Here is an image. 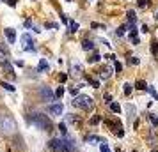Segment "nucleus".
I'll return each mask as SVG.
<instances>
[{
    "label": "nucleus",
    "instance_id": "1",
    "mask_svg": "<svg viewBox=\"0 0 158 152\" xmlns=\"http://www.w3.org/2000/svg\"><path fill=\"white\" fill-rule=\"evenodd\" d=\"M0 129L4 131L5 135H11L16 131V122H14V119L11 115H7V113H0Z\"/></svg>",
    "mask_w": 158,
    "mask_h": 152
},
{
    "label": "nucleus",
    "instance_id": "2",
    "mask_svg": "<svg viewBox=\"0 0 158 152\" xmlns=\"http://www.w3.org/2000/svg\"><path fill=\"white\" fill-rule=\"evenodd\" d=\"M30 122H32L34 126H37L39 129L43 131H52V122L50 119L43 113H32V117H30Z\"/></svg>",
    "mask_w": 158,
    "mask_h": 152
},
{
    "label": "nucleus",
    "instance_id": "3",
    "mask_svg": "<svg viewBox=\"0 0 158 152\" xmlns=\"http://www.w3.org/2000/svg\"><path fill=\"white\" fill-rule=\"evenodd\" d=\"M71 104L75 108H80V110H89V108L94 106V101L89 96H75L71 101Z\"/></svg>",
    "mask_w": 158,
    "mask_h": 152
},
{
    "label": "nucleus",
    "instance_id": "4",
    "mask_svg": "<svg viewBox=\"0 0 158 152\" xmlns=\"http://www.w3.org/2000/svg\"><path fill=\"white\" fill-rule=\"evenodd\" d=\"M48 147L54 150V152H71V149L68 147V143H66V140L64 138H59V140H50L48 141Z\"/></svg>",
    "mask_w": 158,
    "mask_h": 152
},
{
    "label": "nucleus",
    "instance_id": "5",
    "mask_svg": "<svg viewBox=\"0 0 158 152\" xmlns=\"http://www.w3.org/2000/svg\"><path fill=\"white\" fill-rule=\"evenodd\" d=\"M22 43H23V50H25V52H34V50H36L30 34H23V35H22Z\"/></svg>",
    "mask_w": 158,
    "mask_h": 152
},
{
    "label": "nucleus",
    "instance_id": "6",
    "mask_svg": "<svg viewBox=\"0 0 158 152\" xmlns=\"http://www.w3.org/2000/svg\"><path fill=\"white\" fill-rule=\"evenodd\" d=\"M39 94H41V97H43L45 101H54V97H55V94L52 92V90H50L48 87H41Z\"/></svg>",
    "mask_w": 158,
    "mask_h": 152
},
{
    "label": "nucleus",
    "instance_id": "7",
    "mask_svg": "<svg viewBox=\"0 0 158 152\" xmlns=\"http://www.w3.org/2000/svg\"><path fill=\"white\" fill-rule=\"evenodd\" d=\"M48 111H50L52 115H62V111H64V106H62V103L50 104V106H48Z\"/></svg>",
    "mask_w": 158,
    "mask_h": 152
},
{
    "label": "nucleus",
    "instance_id": "8",
    "mask_svg": "<svg viewBox=\"0 0 158 152\" xmlns=\"http://www.w3.org/2000/svg\"><path fill=\"white\" fill-rule=\"evenodd\" d=\"M4 34H5V37H7V41L11 43V44H13V43L16 41V32H14L13 28H5V30H4Z\"/></svg>",
    "mask_w": 158,
    "mask_h": 152
},
{
    "label": "nucleus",
    "instance_id": "9",
    "mask_svg": "<svg viewBox=\"0 0 158 152\" xmlns=\"http://www.w3.org/2000/svg\"><path fill=\"white\" fill-rule=\"evenodd\" d=\"M71 74L80 76V74H82V64H78V62H73V64H71Z\"/></svg>",
    "mask_w": 158,
    "mask_h": 152
},
{
    "label": "nucleus",
    "instance_id": "10",
    "mask_svg": "<svg viewBox=\"0 0 158 152\" xmlns=\"http://www.w3.org/2000/svg\"><path fill=\"white\" fill-rule=\"evenodd\" d=\"M48 62H46V58H41L39 60V66H37V71H39V73H45V71H48Z\"/></svg>",
    "mask_w": 158,
    "mask_h": 152
},
{
    "label": "nucleus",
    "instance_id": "11",
    "mask_svg": "<svg viewBox=\"0 0 158 152\" xmlns=\"http://www.w3.org/2000/svg\"><path fill=\"white\" fill-rule=\"evenodd\" d=\"M110 74H112V69H110V67H103V69L100 71V76H101L103 80H107V78H110Z\"/></svg>",
    "mask_w": 158,
    "mask_h": 152
},
{
    "label": "nucleus",
    "instance_id": "12",
    "mask_svg": "<svg viewBox=\"0 0 158 152\" xmlns=\"http://www.w3.org/2000/svg\"><path fill=\"white\" fill-rule=\"evenodd\" d=\"M82 48L85 50V52H91V50H94V44H92V41H89V39H85V41L82 43Z\"/></svg>",
    "mask_w": 158,
    "mask_h": 152
},
{
    "label": "nucleus",
    "instance_id": "13",
    "mask_svg": "<svg viewBox=\"0 0 158 152\" xmlns=\"http://www.w3.org/2000/svg\"><path fill=\"white\" fill-rule=\"evenodd\" d=\"M126 16H128V21L133 25V23H135V19H137V14H135V11H128V13H126Z\"/></svg>",
    "mask_w": 158,
    "mask_h": 152
},
{
    "label": "nucleus",
    "instance_id": "14",
    "mask_svg": "<svg viewBox=\"0 0 158 152\" xmlns=\"http://www.w3.org/2000/svg\"><path fill=\"white\" fill-rule=\"evenodd\" d=\"M2 67L5 69V73H9V74H13V66L9 64V60H5V62L2 64Z\"/></svg>",
    "mask_w": 158,
    "mask_h": 152
},
{
    "label": "nucleus",
    "instance_id": "15",
    "mask_svg": "<svg viewBox=\"0 0 158 152\" xmlns=\"http://www.w3.org/2000/svg\"><path fill=\"white\" fill-rule=\"evenodd\" d=\"M100 58H101V57H100V53H92V57H91V58H87V62H89V64H94V62H98Z\"/></svg>",
    "mask_w": 158,
    "mask_h": 152
},
{
    "label": "nucleus",
    "instance_id": "16",
    "mask_svg": "<svg viewBox=\"0 0 158 152\" xmlns=\"http://www.w3.org/2000/svg\"><path fill=\"white\" fill-rule=\"evenodd\" d=\"M135 87L139 88V90H146L147 88V85H146V82H142V80H139V82L135 83Z\"/></svg>",
    "mask_w": 158,
    "mask_h": 152
},
{
    "label": "nucleus",
    "instance_id": "17",
    "mask_svg": "<svg viewBox=\"0 0 158 152\" xmlns=\"http://www.w3.org/2000/svg\"><path fill=\"white\" fill-rule=\"evenodd\" d=\"M110 110L114 111V113H119V111H121V106H119L117 103H110Z\"/></svg>",
    "mask_w": 158,
    "mask_h": 152
},
{
    "label": "nucleus",
    "instance_id": "18",
    "mask_svg": "<svg viewBox=\"0 0 158 152\" xmlns=\"http://www.w3.org/2000/svg\"><path fill=\"white\" fill-rule=\"evenodd\" d=\"M132 88H133V87H132V83H124V88H123V90H124V96H130Z\"/></svg>",
    "mask_w": 158,
    "mask_h": 152
},
{
    "label": "nucleus",
    "instance_id": "19",
    "mask_svg": "<svg viewBox=\"0 0 158 152\" xmlns=\"http://www.w3.org/2000/svg\"><path fill=\"white\" fill-rule=\"evenodd\" d=\"M78 30V23L77 21H69V32H77Z\"/></svg>",
    "mask_w": 158,
    "mask_h": 152
},
{
    "label": "nucleus",
    "instance_id": "20",
    "mask_svg": "<svg viewBox=\"0 0 158 152\" xmlns=\"http://www.w3.org/2000/svg\"><path fill=\"white\" fill-rule=\"evenodd\" d=\"M0 53H4V55H7V53H9V48H7L2 41H0Z\"/></svg>",
    "mask_w": 158,
    "mask_h": 152
},
{
    "label": "nucleus",
    "instance_id": "21",
    "mask_svg": "<svg viewBox=\"0 0 158 152\" xmlns=\"http://www.w3.org/2000/svg\"><path fill=\"white\" fill-rule=\"evenodd\" d=\"M124 32H126V25L119 27V28H117V32H115V35H119V37H121V35H124Z\"/></svg>",
    "mask_w": 158,
    "mask_h": 152
},
{
    "label": "nucleus",
    "instance_id": "22",
    "mask_svg": "<svg viewBox=\"0 0 158 152\" xmlns=\"http://www.w3.org/2000/svg\"><path fill=\"white\" fill-rule=\"evenodd\" d=\"M151 53L153 55H158V43H153L151 44Z\"/></svg>",
    "mask_w": 158,
    "mask_h": 152
},
{
    "label": "nucleus",
    "instance_id": "23",
    "mask_svg": "<svg viewBox=\"0 0 158 152\" xmlns=\"http://www.w3.org/2000/svg\"><path fill=\"white\" fill-rule=\"evenodd\" d=\"M149 120H151V124H153V126H158V117H156V115L151 113V115H149Z\"/></svg>",
    "mask_w": 158,
    "mask_h": 152
},
{
    "label": "nucleus",
    "instance_id": "24",
    "mask_svg": "<svg viewBox=\"0 0 158 152\" xmlns=\"http://www.w3.org/2000/svg\"><path fill=\"white\" fill-rule=\"evenodd\" d=\"M2 87H4L5 90H9V92H14V87H13L11 83H2Z\"/></svg>",
    "mask_w": 158,
    "mask_h": 152
},
{
    "label": "nucleus",
    "instance_id": "25",
    "mask_svg": "<svg viewBox=\"0 0 158 152\" xmlns=\"http://www.w3.org/2000/svg\"><path fill=\"white\" fill-rule=\"evenodd\" d=\"M87 80H89V83H91V85H92L94 88H98V87H100V83H98V80H92V78H87Z\"/></svg>",
    "mask_w": 158,
    "mask_h": 152
},
{
    "label": "nucleus",
    "instance_id": "26",
    "mask_svg": "<svg viewBox=\"0 0 158 152\" xmlns=\"http://www.w3.org/2000/svg\"><path fill=\"white\" fill-rule=\"evenodd\" d=\"M128 64L137 66V64H139V58H137V57H130V58H128Z\"/></svg>",
    "mask_w": 158,
    "mask_h": 152
},
{
    "label": "nucleus",
    "instance_id": "27",
    "mask_svg": "<svg viewBox=\"0 0 158 152\" xmlns=\"http://www.w3.org/2000/svg\"><path fill=\"white\" fill-rule=\"evenodd\" d=\"M55 96H57V97H62V96H64V88H62V87H59V88L55 90Z\"/></svg>",
    "mask_w": 158,
    "mask_h": 152
},
{
    "label": "nucleus",
    "instance_id": "28",
    "mask_svg": "<svg viewBox=\"0 0 158 152\" xmlns=\"http://www.w3.org/2000/svg\"><path fill=\"white\" fill-rule=\"evenodd\" d=\"M100 150H101V152H110V149H108V145H107V143H105V141H103V143H101V147H100Z\"/></svg>",
    "mask_w": 158,
    "mask_h": 152
},
{
    "label": "nucleus",
    "instance_id": "29",
    "mask_svg": "<svg viewBox=\"0 0 158 152\" xmlns=\"http://www.w3.org/2000/svg\"><path fill=\"white\" fill-rule=\"evenodd\" d=\"M130 37H137V28H135V25H132V30H130Z\"/></svg>",
    "mask_w": 158,
    "mask_h": 152
},
{
    "label": "nucleus",
    "instance_id": "30",
    "mask_svg": "<svg viewBox=\"0 0 158 152\" xmlns=\"http://www.w3.org/2000/svg\"><path fill=\"white\" fill-rule=\"evenodd\" d=\"M147 5H149V2H147V0H139V7H147Z\"/></svg>",
    "mask_w": 158,
    "mask_h": 152
},
{
    "label": "nucleus",
    "instance_id": "31",
    "mask_svg": "<svg viewBox=\"0 0 158 152\" xmlns=\"http://www.w3.org/2000/svg\"><path fill=\"white\" fill-rule=\"evenodd\" d=\"M69 92L73 94V97H75V96L78 94V87H71V88H69Z\"/></svg>",
    "mask_w": 158,
    "mask_h": 152
},
{
    "label": "nucleus",
    "instance_id": "32",
    "mask_svg": "<svg viewBox=\"0 0 158 152\" xmlns=\"http://www.w3.org/2000/svg\"><path fill=\"white\" fill-rule=\"evenodd\" d=\"M147 90H149V92H151V94H153V97H155V99H156V97H158V94H156V90H155V88H153V87H147Z\"/></svg>",
    "mask_w": 158,
    "mask_h": 152
},
{
    "label": "nucleus",
    "instance_id": "33",
    "mask_svg": "<svg viewBox=\"0 0 158 152\" xmlns=\"http://www.w3.org/2000/svg\"><path fill=\"white\" fill-rule=\"evenodd\" d=\"M87 140H89V141H101V138H100V136H89Z\"/></svg>",
    "mask_w": 158,
    "mask_h": 152
},
{
    "label": "nucleus",
    "instance_id": "34",
    "mask_svg": "<svg viewBox=\"0 0 158 152\" xmlns=\"http://www.w3.org/2000/svg\"><path fill=\"white\" fill-rule=\"evenodd\" d=\"M114 67H115V71H117V73H119V71L123 69V66H121L119 62H114Z\"/></svg>",
    "mask_w": 158,
    "mask_h": 152
},
{
    "label": "nucleus",
    "instance_id": "35",
    "mask_svg": "<svg viewBox=\"0 0 158 152\" xmlns=\"http://www.w3.org/2000/svg\"><path fill=\"white\" fill-rule=\"evenodd\" d=\"M5 57H7V55H4V53H0V66H2V64L5 62V60H7Z\"/></svg>",
    "mask_w": 158,
    "mask_h": 152
},
{
    "label": "nucleus",
    "instance_id": "36",
    "mask_svg": "<svg viewBox=\"0 0 158 152\" xmlns=\"http://www.w3.org/2000/svg\"><path fill=\"white\" fill-rule=\"evenodd\" d=\"M100 122V117H92L91 119V124H98Z\"/></svg>",
    "mask_w": 158,
    "mask_h": 152
},
{
    "label": "nucleus",
    "instance_id": "37",
    "mask_svg": "<svg viewBox=\"0 0 158 152\" xmlns=\"http://www.w3.org/2000/svg\"><path fill=\"white\" fill-rule=\"evenodd\" d=\"M16 2H18V0H7V4L11 5V7H14V5H16Z\"/></svg>",
    "mask_w": 158,
    "mask_h": 152
},
{
    "label": "nucleus",
    "instance_id": "38",
    "mask_svg": "<svg viewBox=\"0 0 158 152\" xmlns=\"http://www.w3.org/2000/svg\"><path fill=\"white\" fill-rule=\"evenodd\" d=\"M59 80H60V82H66L68 76H66V74H59Z\"/></svg>",
    "mask_w": 158,
    "mask_h": 152
},
{
    "label": "nucleus",
    "instance_id": "39",
    "mask_svg": "<svg viewBox=\"0 0 158 152\" xmlns=\"http://www.w3.org/2000/svg\"><path fill=\"white\" fill-rule=\"evenodd\" d=\"M140 32H144V34H147L149 30H147V25H142V28H140Z\"/></svg>",
    "mask_w": 158,
    "mask_h": 152
},
{
    "label": "nucleus",
    "instance_id": "40",
    "mask_svg": "<svg viewBox=\"0 0 158 152\" xmlns=\"http://www.w3.org/2000/svg\"><path fill=\"white\" fill-rule=\"evenodd\" d=\"M155 18H156V19H158V11H156V14H155Z\"/></svg>",
    "mask_w": 158,
    "mask_h": 152
},
{
    "label": "nucleus",
    "instance_id": "41",
    "mask_svg": "<svg viewBox=\"0 0 158 152\" xmlns=\"http://www.w3.org/2000/svg\"><path fill=\"white\" fill-rule=\"evenodd\" d=\"M151 152H158V150H151Z\"/></svg>",
    "mask_w": 158,
    "mask_h": 152
},
{
    "label": "nucleus",
    "instance_id": "42",
    "mask_svg": "<svg viewBox=\"0 0 158 152\" xmlns=\"http://www.w3.org/2000/svg\"><path fill=\"white\" fill-rule=\"evenodd\" d=\"M0 2H4V0H0Z\"/></svg>",
    "mask_w": 158,
    "mask_h": 152
}]
</instances>
